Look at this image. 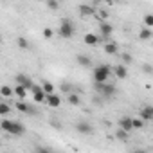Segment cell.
Masks as SVG:
<instances>
[{"instance_id":"cell-26","label":"cell","mask_w":153,"mask_h":153,"mask_svg":"<svg viewBox=\"0 0 153 153\" xmlns=\"http://www.w3.org/2000/svg\"><path fill=\"white\" fill-rule=\"evenodd\" d=\"M144 25H146V29L153 27V15H146L144 16Z\"/></svg>"},{"instance_id":"cell-20","label":"cell","mask_w":153,"mask_h":153,"mask_svg":"<svg viewBox=\"0 0 153 153\" xmlns=\"http://www.w3.org/2000/svg\"><path fill=\"white\" fill-rule=\"evenodd\" d=\"M40 87H42V92H43L45 96H49V94H54V85H52L51 81H43Z\"/></svg>"},{"instance_id":"cell-22","label":"cell","mask_w":153,"mask_h":153,"mask_svg":"<svg viewBox=\"0 0 153 153\" xmlns=\"http://www.w3.org/2000/svg\"><path fill=\"white\" fill-rule=\"evenodd\" d=\"M139 38H140L142 42H148V40H151V38H153V31H151V29H146V27H144V29H142V31L139 33Z\"/></svg>"},{"instance_id":"cell-28","label":"cell","mask_w":153,"mask_h":153,"mask_svg":"<svg viewBox=\"0 0 153 153\" xmlns=\"http://www.w3.org/2000/svg\"><path fill=\"white\" fill-rule=\"evenodd\" d=\"M142 72H144L146 76H151V74H153V67H151L149 63H144V65H142Z\"/></svg>"},{"instance_id":"cell-23","label":"cell","mask_w":153,"mask_h":153,"mask_svg":"<svg viewBox=\"0 0 153 153\" xmlns=\"http://www.w3.org/2000/svg\"><path fill=\"white\" fill-rule=\"evenodd\" d=\"M0 96L6 97V99H11V97H13V88L7 87V85H4L2 88H0Z\"/></svg>"},{"instance_id":"cell-9","label":"cell","mask_w":153,"mask_h":153,"mask_svg":"<svg viewBox=\"0 0 153 153\" xmlns=\"http://www.w3.org/2000/svg\"><path fill=\"white\" fill-rule=\"evenodd\" d=\"M45 105H49L51 108H58L59 105H61V97L54 92V94H49L47 97H45Z\"/></svg>"},{"instance_id":"cell-25","label":"cell","mask_w":153,"mask_h":153,"mask_svg":"<svg viewBox=\"0 0 153 153\" xmlns=\"http://www.w3.org/2000/svg\"><path fill=\"white\" fill-rule=\"evenodd\" d=\"M115 139L121 140V142H126V140H128V133L123 131V130H115Z\"/></svg>"},{"instance_id":"cell-31","label":"cell","mask_w":153,"mask_h":153,"mask_svg":"<svg viewBox=\"0 0 153 153\" xmlns=\"http://www.w3.org/2000/svg\"><path fill=\"white\" fill-rule=\"evenodd\" d=\"M34 153H52L49 148H45V146H38L36 149H34Z\"/></svg>"},{"instance_id":"cell-33","label":"cell","mask_w":153,"mask_h":153,"mask_svg":"<svg viewBox=\"0 0 153 153\" xmlns=\"http://www.w3.org/2000/svg\"><path fill=\"white\" fill-rule=\"evenodd\" d=\"M61 90H63V92H67V94H72V87H70V85H67V83H65V85H61Z\"/></svg>"},{"instance_id":"cell-27","label":"cell","mask_w":153,"mask_h":153,"mask_svg":"<svg viewBox=\"0 0 153 153\" xmlns=\"http://www.w3.org/2000/svg\"><path fill=\"white\" fill-rule=\"evenodd\" d=\"M18 47L20 49H29V40L27 38H18Z\"/></svg>"},{"instance_id":"cell-19","label":"cell","mask_w":153,"mask_h":153,"mask_svg":"<svg viewBox=\"0 0 153 153\" xmlns=\"http://www.w3.org/2000/svg\"><path fill=\"white\" fill-rule=\"evenodd\" d=\"M78 63L81 65V67H92V59H90V56H87V54H79L78 56Z\"/></svg>"},{"instance_id":"cell-14","label":"cell","mask_w":153,"mask_h":153,"mask_svg":"<svg viewBox=\"0 0 153 153\" xmlns=\"http://www.w3.org/2000/svg\"><path fill=\"white\" fill-rule=\"evenodd\" d=\"M78 11H79L83 16H90V15H96V7H94V6H90V4H81V6L78 7Z\"/></svg>"},{"instance_id":"cell-4","label":"cell","mask_w":153,"mask_h":153,"mask_svg":"<svg viewBox=\"0 0 153 153\" xmlns=\"http://www.w3.org/2000/svg\"><path fill=\"white\" fill-rule=\"evenodd\" d=\"M58 33H59L61 38H72V34H74V24H72L70 20H63V22L59 24Z\"/></svg>"},{"instance_id":"cell-35","label":"cell","mask_w":153,"mask_h":153,"mask_svg":"<svg viewBox=\"0 0 153 153\" xmlns=\"http://www.w3.org/2000/svg\"><path fill=\"white\" fill-rule=\"evenodd\" d=\"M133 153H146L144 149H137V151H133Z\"/></svg>"},{"instance_id":"cell-21","label":"cell","mask_w":153,"mask_h":153,"mask_svg":"<svg viewBox=\"0 0 153 153\" xmlns=\"http://www.w3.org/2000/svg\"><path fill=\"white\" fill-rule=\"evenodd\" d=\"M67 101H68L70 105H74V106H78V105L81 103V96L72 92V94H68V96H67Z\"/></svg>"},{"instance_id":"cell-32","label":"cell","mask_w":153,"mask_h":153,"mask_svg":"<svg viewBox=\"0 0 153 153\" xmlns=\"http://www.w3.org/2000/svg\"><path fill=\"white\" fill-rule=\"evenodd\" d=\"M123 61H124L126 65H128V63H131V54H128V52H124V54H123Z\"/></svg>"},{"instance_id":"cell-12","label":"cell","mask_w":153,"mask_h":153,"mask_svg":"<svg viewBox=\"0 0 153 153\" xmlns=\"http://www.w3.org/2000/svg\"><path fill=\"white\" fill-rule=\"evenodd\" d=\"M15 106H16V110L22 112V114H34V108H33L29 103H25V101H16Z\"/></svg>"},{"instance_id":"cell-3","label":"cell","mask_w":153,"mask_h":153,"mask_svg":"<svg viewBox=\"0 0 153 153\" xmlns=\"http://www.w3.org/2000/svg\"><path fill=\"white\" fill-rule=\"evenodd\" d=\"M96 90L106 99H112L117 94V87L115 85H108V83H96Z\"/></svg>"},{"instance_id":"cell-1","label":"cell","mask_w":153,"mask_h":153,"mask_svg":"<svg viewBox=\"0 0 153 153\" xmlns=\"http://www.w3.org/2000/svg\"><path fill=\"white\" fill-rule=\"evenodd\" d=\"M0 128L7 133H11V135H15V137H20V135L25 133V126L20 121H13V119H7V117L0 121Z\"/></svg>"},{"instance_id":"cell-29","label":"cell","mask_w":153,"mask_h":153,"mask_svg":"<svg viewBox=\"0 0 153 153\" xmlns=\"http://www.w3.org/2000/svg\"><path fill=\"white\" fill-rule=\"evenodd\" d=\"M52 36H54V31H52L51 27H45V29H43V38L49 40V38H52Z\"/></svg>"},{"instance_id":"cell-15","label":"cell","mask_w":153,"mask_h":153,"mask_svg":"<svg viewBox=\"0 0 153 153\" xmlns=\"http://www.w3.org/2000/svg\"><path fill=\"white\" fill-rule=\"evenodd\" d=\"M112 72L117 76L119 79H124L126 76H128V70H126V65H117V67H114L112 68Z\"/></svg>"},{"instance_id":"cell-10","label":"cell","mask_w":153,"mask_h":153,"mask_svg":"<svg viewBox=\"0 0 153 153\" xmlns=\"http://www.w3.org/2000/svg\"><path fill=\"white\" fill-rule=\"evenodd\" d=\"M119 130H123V131H126V133L133 131V128H131V117H128V115L121 117V119H119Z\"/></svg>"},{"instance_id":"cell-16","label":"cell","mask_w":153,"mask_h":153,"mask_svg":"<svg viewBox=\"0 0 153 153\" xmlns=\"http://www.w3.org/2000/svg\"><path fill=\"white\" fill-rule=\"evenodd\" d=\"M13 94H16L18 101H25V97H27V90H25L24 87H20V85H16V87L13 88Z\"/></svg>"},{"instance_id":"cell-18","label":"cell","mask_w":153,"mask_h":153,"mask_svg":"<svg viewBox=\"0 0 153 153\" xmlns=\"http://www.w3.org/2000/svg\"><path fill=\"white\" fill-rule=\"evenodd\" d=\"M117 51H119V47H117L115 42H106L105 43V52L106 54H117Z\"/></svg>"},{"instance_id":"cell-6","label":"cell","mask_w":153,"mask_h":153,"mask_svg":"<svg viewBox=\"0 0 153 153\" xmlns=\"http://www.w3.org/2000/svg\"><path fill=\"white\" fill-rule=\"evenodd\" d=\"M16 85H20V87H24L25 90H31V88L34 87V83H33V79L29 78V76H25V74H18V76H16Z\"/></svg>"},{"instance_id":"cell-13","label":"cell","mask_w":153,"mask_h":153,"mask_svg":"<svg viewBox=\"0 0 153 153\" xmlns=\"http://www.w3.org/2000/svg\"><path fill=\"white\" fill-rule=\"evenodd\" d=\"M83 42L87 43V45H90V47H96V45H99V36L97 34H94V33H87L85 34V38H83Z\"/></svg>"},{"instance_id":"cell-17","label":"cell","mask_w":153,"mask_h":153,"mask_svg":"<svg viewBox=\"0 0 153 153\" xmlns=\"http://www.w3.org/2000/svg\"><path fill=\"white\" fill-rule=\"evenodd\" d=\"M9 114H11V105H9V103H6V101H0V115L6 119Z\"/></svg>"},{"instance_id":"cell-24","label":"cell","mask_w":153,"mask_h":153,"mask_svg":"<svg viewBox=\"0 0 153 153\" xmlns=\"http://www.w3.org/2000/svg\"><path fill=\"white\" fill-rule=\"evenodd\" d=\"M131 128H133V130H142V128H144V123H142L139 117H135V119L131 117Z\"/></svg>"},{"instance_id":"cell-8","label":"cell","mask_w":153,"mask_h":153,"mask_svg":"<svg viewBox=\"0 0 153 153\" xmlns=\"http://www.w3.org/2000/svg\"><path fill=\"white\" fill-rule=\"evenodd\" d=\"M139 119L142 123H149L153 119V106H144L140 112H139Z\"/></svg>"},{"instance_id":"cell-5","label":"cell","mask_w":153,"mask_h":153,"mask_svg":"<svg viewBox=\"0 0 153 153\" xmlns=\"http://www.w3.org/2000/svg\"><path fill=\"white\" fill-rule=\"evenodd\" d=\"M99 31H101V36H99V40H103L105 43H106V42H110V36H112V33H114V27H112V24H110V22H103V24L99 25Z\"/></svg>"},{"instance_id":"cell-2","label":"cell","mask_w":153,"mask_h":153,"mask_svg":"<svg viewBox=\"0 0 153 153\" xmlns=\"http://www.w3.org/2000/svg\"><path fill=\"white\" fill-rule=\"evenodd\" d=\"M112 74V67L110 65H97L94 68V83H106Z\"/></svg>"},{"instance_id":"cell-34","label":"cell","mask_w":153,"mask_h":153,"mask_svg":"<svg viewBox=\"0 0 153 153\" xmlns=\"http://www.w3.org/2000/svg\"><path fill=\"white\" fill-rule=\"evenodd\" d=\"M99 16H101V18H106L108 15H106V11H101V13H99Z\"/></svg>"},{"instance_id":"cell-7","label":"cell","mask_w":153,"mask_h":153,"mask_svg":"<svg viewBox=\"0 0 153 153\" xmlns=\"http://www.w3.org/2000/svg\"><path fill=\"white\" fill-rule=\"evenodd\" d=\"M76 130H78L81 135H92V133H94V126H92L90 123H87V121L78 123V124H76Z\"/></svg>"},{"instance_id":"cell-30","label":"cell","mask_w":153,"mask_h":153,"mask_svg":"<svg viewBox=\"0 0 153 153\" xmlns=\"http://www.w3.org/2000/svg\"><path fill=\"white\" fill-rule=\"evenodd\" d=\"M47 7H49V9H58V7H59V2H56V0H49V2H47Z\"/></svg>"},{"instance_id":"cell-11","label":"cell","mask_w":153,"mask_h":153,"mask_svg":"<svg viewBox=\"0 0 153 153\" xmlns=\"http://www.w3.org/2000/svg\"><path fill=\"white\" fill-rule=\"evenodd\" d=\"M31 92H33V96H34V101H36V103H45V97H47V96L42 92V87H40V85H34V87L31 88Z\"/></svg>"}]
</instances>
